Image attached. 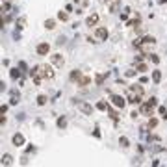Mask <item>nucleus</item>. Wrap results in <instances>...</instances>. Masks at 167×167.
Instances as JSON below:
<instances>
[{"instance_id": "1", "label": "nucleus", "mask_w": 167, "mask_h": 167, "mask_svg": "<svg viewBox=\"0 0 167 167\" xmlns=\"http://www.w3.org/2000/svg\"><path fill=\"white\" fill-rule=\"evenodd\" d=\"M30 76H32V80L35 85H41L43 78H45V71H43V65H35L32 71H30Z\"/></svg>"}, {"instance_id": "2", "label": "nucleus", "mask_w": 167, "mask_h": 167, "mask_svg": "<svg viewBox=\"0 0 167 167\" xmlns=\"http://www.w3.org/2000/svg\"><path fill=\"white\" fill-rule=\"evenodd\" d=\"M110 100H111V104L115 106V108H119V110H123V108L126 106V102H128L125 97H121V95H111Z\"/></svg>"}, {"instance_id": "3", "label": "nucleus", "mask_w": 167, "mask_h": 167, "mask_svg": "<svg viewBox=\"0 0 167 167\" xmlns=\"http://www.w3.org/2000/svg\"><path fill=\"white\" fill-rule=\"evenodd\" d=\"M139 113L141 115H154V104L148 100V102H141V108H139Z\"/></svg>"}, {"instance_id": "4", "label": "nucleus", "mask_w": 167, "mask_h": 167, "mask_svg": "<svg viewBox=\"0 0 167 167\" xmlns=\"http://www.w3.org/2000/svg\"><path fill=\"white\" fill-rule=\"evenodd\" d=\"M95 37H97L99 41H106V39L110 37L108 28H104V26H97V30H95Z\"/></svg>"}, {"instance_id": "5", "label": "nucleus", "mask_w": 167, "mask_h": 167, "mask_svg": "<svg viewBox=\"0 0 167 167\" xmlns=\"http://www.w3.org/2000/svg\"><path fill=\"white\" fill-rule=\"evenodd\" d=\"M130 104H141L143 102V95H137V93H132L128 91V99H126Z\"/></svg>"}, {"instance_id": "6", "label": "nucleus", "mask_w": 167, "mask_h": 167, "mask_svg": "<svg viewBox=\"0 0 167 167\" xmlns=\"http://www.w3.org/2000/svg\"><path fill=\"white\" fill-rule=\"evenodd\" d=\"M35 52H37V56H46V54L50 52V45H48V43H39V45L35 46Z\"/></svg>"}, {"instance_id": "7", "label": "nucleus", "mask_w": 167, "mask_h": 167, "mask_svg": "<svg viewBox=\"0 0 167 167\" xmlns=\"http://www.w3.org/2000/svg\"><path fill=\"white\" fill-rule=\"evenodd\" d=\"M78 108H80V111H82L84 115H91L95 111V108L91 104H87V102H78Z\"/></svg>"}, {"instance_id": "8", "label": "nucleus", "mask_w": 167, "mask_h": 167, "mask_svg": "<svg viewBox=\"0 0 167 167\" xmlns=\"http://www.w3.org/2000/svg\"><path fill=\"white\" fill-rule=\"evenodd\" d=\"M43 71H45V80H52V78L56 76V73H54V67H52V65H43Z\"/></svg>"}, {"instance_id": "9", "label": "nucleus", "mask_w": 167, "mask_h": 167, "mask_svg": "<svg viewBox=\"0 0 167 167\" xmlns=\"http://www.w3.org/2000/svg\"><path fill=\"white\" fill-rule=\"evenodd\" d=\"M50 62H52V65H54V67H63L65 60H63L62 54H52V56H50Z\"/></svg>"}, {"instance_id": "10", "label": "nucleus", "mask_w": 167, "mask_h": 167, "mask_svg": "<svg viewBox=\"0 0 167 167\" xmlns=\"http://www.w3.org/2000/svg\"><path fill=\"white\" fill-rule=\"evenodd\" d=\"M11 141H13V145L15 147H22L24 145V136H22V134H13Z\"/></svg>"}, {"instance_id": "11", "label": "nucleus", "mask_w": 167, "mask_h": 167, "mask_svg": "<svg viewBox=\"0 0 167 167\" xmlns=\"http://www.w3.org/2000/svg\"><path fill=\"white\" fill-rule=\"evenodd\" d=\"M97 22H99V13H91V15L85 19V24H87V26H95Z\"/></svg>"}, {"instance_id": "12", "label": "nucleus", "mask_w": 167, "mask_h": 167, "mask_svg": "<svg viewBox=\"0 0 167 167\" xmlns=\"http://www.w3.org/2000/svg\"><path fill=\"white\" fill-rule=\"evenodd\" d=\"M128 91H132V93H137V95H143L145 91H143V87L139 85V84H134V85H130L128 87Z\"/></svg>"}, {"instance_id": "13", "label": "nucleus", "mask_w": 167, "mask_h": 167, "mask_svg": "<svg viewBox=\"0 0 167 167\" xmlns=\"http://www.w3.org/2000/svg\"><path fill=\"white\" fill-rule=\"evenodd\" d=\"M152 82H154V84L162 82V73H160L158 69H154V71H152Z\"/></svg>"}, {"instance_id": "14", "label": "nucleus", "mask_w": 167, "mask_h": 167, "mask_svg": "<svg viewBox=\"0 0 167 167\" xmlns=\"http://www.w3.org/2000/svg\"><path fill=\"white\" fill-rule=\"evenodd\" d=\"M91 84V78L89 76H82L78 82H76V85H80V87H85V85H89Z\"/></svg>"}, {"instance_id": "15", "label": "nucleus", "mask_w": 167, "mask_h": 167, "mask_svg": "<svg viewBox=\"0 0 167 167\" xmlns=\"http://www.w3.org/2000/svg\"><path fill=\"white\" fill-rule=\"evenodd\" d=\"M121 8V0H115V2H111V6H110V13H117V9Z\"/></svg>"}, {"instance_id": "16", "label": "nucleus", "mask_w": 167, "mask_h": 167, "mask_svg": "<svg viewBox=\"0 0 167 167\" xmlns=\"http://www.w3.org/2000/svg\"><path fill=\"white\" fill-rule=\"evenodd\" d=\"M136 69H137V73H147V71H148L147 63H143V62H137V63H136Z\"/></svg>"}, {"instance_id": "17", "label": "nucleus", "mask_w": 167, "mask_h": 167, "mask_svg": "<svg viewBox=\"0 0 167 167\" xmlns=\"http://www.w3.org/2000/svg\"><path fill=\"white\" fill-rule=\"evenodd\" d=\"M2 164H4V165H11V164H13L11 154H4V156H2Z\"/></svg>"}, {"instance_id": "18", "label": "nucleus", "mask_w": 167, "mask_h": 167, "mask_svg": "<svg viewBox=\"0 0 167 167\" xmlns=\"http://www.w3.org/2000/svg\"><path fill=\"white\" fill-rule=\"evenodd\" d=\"M45 28H46V30H54V28H56V21H54V19H46V21H45Z\"/></svg>"}, {"instance_id": "19", "label": "nucleus", "mask_w": 167, "mask_h": 167, "mask_svg": "<svg viewBox=\"0 0 167 167\" xmlns=\"http://www.w3.org/2000/svg\"><path fill=\"white\" fill-rule=\"evenodd\" d=\"M119 145L123 147V148H126V147H130V141H128V137H125V136H121V137H119Z\"/></svg>"}, {"instance_id": "20", "label": "nucleus", "mask_w": 167, "mask_h": 167, "mask_svg": "<svg viewBox=\"0 0 167 167\" xmlns=\"http://www.w3.org/2000/svg\"><path fill=\"white\" fill-rule=\"evenodd\" d=\"M9 76H11L13 80H17V78H21V71H19V69H11V71H9Z\"/></svg>"}, {"instance_id": "21", "label": "nucleus", "mask_w": 167, "mask_h": 167, "mask_svg": "<svg viewBox=\"0 0 167 167\" xmlns=\"http://www.w3.org/2000/svg\"><path fill=\"white\" fill-rule=\"evenodd\" d=\"M80 78H82V73H80V71H73V73H71V80H74V82H78Z\"/></svg>"}, {"instance_id": "22", "label": "nucleus", "mask_w": 167, "mask_h": 167, "mask_svg": "<svg viewBox=\"0 0 167 167\" xmlns=\"http://www.w3.org/2000/svg\"><path fill=\"white\" fill-rule=\"evenodd\" d=\"M97 110H100V111H108V104H106L104 100H99V102H97Z\"/></svg>"}, {"instance_id": "23", "label": "nucleus", "mask_w": 167, "mask_h": 167, "mask_svg": "<svg viewBox=\"0 0 167 167\" xmlns=\"http://www.w3.org/2000/svg\"><path fill=\"white\" fill-rule=\"evenodd\" d=\"M158 126V119L156 117H148V128H156Z\"/></svg>"}, {"instance_id": "24", "label": "nucleus", "mask_w": 167, "mask_h": 167, "mask_svg": "<svg viewBox=\"0 0 167 167\" xmlns=\"http://www.w3.org/2000/svg\"><path fill=\"white\" fill-rule=\"evenodd\" d=\"M46 102H48V99H46L45 95H39V97H37V104L39 106H45Z\"/></svg>"}, {"instance_id": "25", "label": "nucleus", "mask_w": 167, "mask_h": 167, "mask_svg": "<svg viewBox=\"0 0 167 167\" xmlns=\"http://www.w3.org/2000/svg\"><path fill=\"white\" fill-rule=\"evenodd\" d=\"M56 125L60 126V128H65V126H67V119H65V117H60V119L56 121Z\"/></svg>"}, {"instance_id": "26", "label": "nucleus", "mask_w": 167, "mask_h": 167, "mask_svg": "<svg viewBox=\"0 0 167 167\" xmlns=\"http://www.w3.org/2000/svg\"><path fill=\"white\" fill-rule=\"evenodd\" d=\"M158 113H160L164 119H167V108L165 106H160V108H158Z\"/></svg>"}, {"instance_id": "27", "label": "nucleus", "mask_w": 167, "mask_h": 167, "mask_svg": "<svg viewBox=\"0 0 167 167\" xmlns=\"http://www.w3.org/2000/svg\"><path fill=\"white\" fill-rule=\"evenodd\" d=\"M58 19H60V21H67V19H69L67 11H58Z\"/></svg>"}, {"instance_id": "28", "label": "nucleus", "mask_w": 167, "mask_h": 167, "mask_svg": "<svg viewBox=\"0 0 167 167\" xmlns=\"http://www.w3.org/2000/svg\"><path fill=\"white\" fill-rule=\"evenodd\" d=\"M104 74H97V78H95V82H97V85H102L104 84Z\"/></svg>"}, {"instance_id": "29", "label": "nucleus", "mask_w": 167, "mask_h": 167, "mask_svg": "<svg viewBox=\"0 0 167 167\" xmlns=\"http://www.w3.org/2000/svg\"><path fill=\"white\" fill-rule=\"evenodd\" d=\"M136 74H137V69H136V71H134V69H128V71H126V76H128V78H132V76H136Z\"/></svg>"}, {"instance_id": "30", "label": "nucleus", "mask_w": 167, "mask_h": 167, "mask_svg": "<svg viewBox=\"0 0 167 167\" xmlns=\"http://www.w3.org/2000/svg\"><path fill=\"white\" fill-rule=\"evenodd\" d=\"M148 58H150V62H152V63H156V65H158V63H160V58H158V56H156V54H150V56H148Z\"/></svg>"}, {"instance_id": "31", "label": "nucleus", "mask_w": 167, "mask_h": 167, "mask_svg": "<svg viewBox=\"0 0 167 167\" xmlns=\"http://www.w3.org/2000/svg\"><path fill=\"white\" fill-rule=\"evenodd\" d=\"M24 22H26V19H24V17H21V19L17 21V24H19V28H24Z\"/></svg>"}, {"instance_id": "32", "label": "nucleus", "mask_w": 167, "mask_h": 167, "mask_svg": "<svg viewBox=\"0 0 167 167\" xmlns=\"http://www.w3.org/2000/svg\"><path fill=\"white\" fill-rule=\"evenodd\" d=\"M6 111H8V104H4L2 108H0V113H6Z\"/></svg>"}, {"instance_id": "33", "label": "nucleus", "mask_w": 167, "mask_h": 167, "mask_svg": "<svg viewBox=\"0 0 167 167\" xmlns=\"http://www.w3.org/2000/svg\"><path fill=\"white\" fill-rule=\"evenodd\" d=\"M137 115H139V111H132V113H130V117H132V119H136Z\"/></svg>"}, {"instance_id": "34", "label": "nucleus", "mask_w": 167, "mask_h": 167, "mask_svg": "<svg viewBox=\"0 0 167 167\" xmlns=\"http://www.w3.org/2000/svg\"><path fill=\"white\" fill-rule=\"evenodd\" d=\"M139 82H141V84H147V82H148V78H147V76H141V78H139Z\"/></svg>"}, {"instance_id": "35", "label": "nucleus", "mask_w": 167, "mask_h": 167, "mask_svg": "<svg viewBox=\"0 0 167 167\" xmlns=\"http://www.w3.org/2000/svg\"><path fill=\"white\" fill-rule=\"evenodd\" d=\"M158 2H160V4H165L167 0H158Z\"/></svg>"}, {"instance_id": "36", "label": "nucleus", "mask_w": 167, "mask_h": 167, "mask_svg": "<svg viewBox=\"0 0 167 167\" xmlns=\"http://www.w3.org/2000/svg\"><path fill=\"white\" fill-rule=\"evenodd\" d=\"M104 2H111V0H104Z\"/></svg>"}, {"instance_id": "37", "label": "nucleus", "mask_w": 167, "mask_h": 167, "mask_svg": "<svg viewBox=\"0 0 167 167\" xmlns=\"http://www.w3.org/2000/svg\"><path fill=\"white\" fill-rule=\"evenodd\" d=\"M4 2H8V0H4Z\"/></svg>"}]
</instances>
